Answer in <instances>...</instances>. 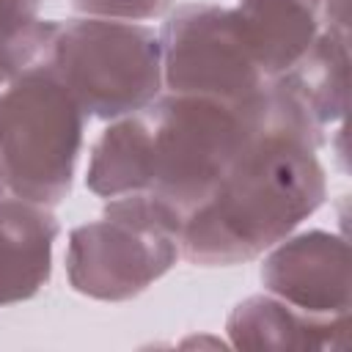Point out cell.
Here are the masks:
<instances>
[{
	"mask_svg": "<svg viewBox=\"0 0 352 352\" xmlns=\"http://www.w3.org/2000/svg\"><path fill=\"white\" fill-rule=\"evenodd\" d=\"M319 146L267 80L256 129L214 190L184 214L182 258L195 267H236L297 231L327 198Z\"/></svg>",
	"mask_w": 352,
	"mask_h": 352,
	"instance_id": "1",
	"label": "cell"
},
{
	"mask_svg": "<svg viewBox=\"0 0 352 352\" xmlns=\"http://www.w3.org/2000/svg\"><path fill=\"white\" fill-rule=\"evenodd\" d=\"M182 228L184 212L151 190L107 198L102 217L69 231V286L99 302L143 294L182 258Z\"/></svg>",
	"mask_w": 352,
	"mask_h": 352,
	"instance_id": "2",
	"label": "cell"
},
{
	"mask_svg": "<svg viewBox=\"0 0 352 352\" xmlns=\"http://www.w3.org/2000/svg\"><path fill=\"white\" fill-rule=\"evenodd\" d=\"M85 118L44 63L0 85V170L8 195L58 206L72 192Z\"/></svg>",
	"mask_w": 352,
	"mask_h": 352,
	"instance_id": "3",
	"label": "cell"
},
{
	"mask_svg": "<svg viewBox=\"0 0 352 352\" xmlns=\"http://www.w3.org/2000/svg\"><path fill=\"white\" fill-rule=\"evenodd\" d=\"M44 66L88 118L113 121L138 113L165 91L160 33L143 22L96 16L55 22Z\"/></svg>",
	"mask_w": 352,
	"mask_h": 352,
	"instance_id": "4",
	"label": "cell"
},
{
	"mask_svg": "<svg viewBox=\"0 0 352 352\" xmlns=\"http://www.w3.org/2000/svg\"><path fill=\"white\" fill-rule=\"evenodd\" d=\"M261 94L248 102H223L168 91L143 107L151 135V192L184 214L201 204L256 129Z\"/></svg>",
	"mask_w": 352,
	"mask_h": 352,
	"instance_id": "5",
	"label": "cell"
},
{
	"mask_svg": "<svg viewBox=\"0 0 352 352\" xmlns=\"http://www.w3.org/2000/svg\"><path fill=\"white\" fill-rule=\"evenodd\" d=\"M160 33L162 85L170 94L248 102L267 85L239 14L217 3H184L165 14Z\"/></svg>",
	"mask_w": 352,
	"mask_h": 352,
	"instance_id": "6",
	"label": "cell"
},
{
	"mask_svg": "<svg viewBox=\"0 0 352 352\" xmlns=\"http://www.w3.org/2000/svg\"><path fill=\"white\" fill-rule=\"evenodd\" d=\"M258 278L267 294L300 311L349 314V248L333 231H292L264 253Z\"/></svg>",
	"mask_w": 352,
	"mask_h": 352,
	"instance_id": "7",
	"label": "cell"
},
{
	"mask_svg": "<svg viewBox=\"0 0 352 352\" xmlns=\"http://www.w3.org/2000/svg\"><path fill=\"white\" fill-rule=\"evenodd\" d=\"M349 33L344 25H324L308 52L283 74L270 80L275 96L319 140L346 116Z\"/></svg>",
	"mask_w": 352,
	"mask_h": 352,
	"instance_id": "8",
	"label": "cell"
},
{
	"mask_svg": "<svg viewBox=\"0 0 352 352\" xmlns=\"http://www.w3.org/2000/svg\"><path fill=\"white\" fill-rule=\"evenodd\" d=\"M226 333L236 349H344L349 314L316 316L264 292L245 297L231 308Z\"/></svg>",
	"mask_w": 352,
	"mask_h": 352,
	"instance_id": "9",
	"label": "cell"
},
{
	"mask_svg": "<svg viewBox=\"0 0 352 352\" xmlns=\"http://www.w3.org/2000/svg\"><path fill=\"white\" fill-rule=\"evenodd\" d=\"M58 231L50 206L0 195V308L25 302L47 286Z\"/></svg>",
	"mask_w": 352,
	"mask_h": 352,
	"instance_id": "10",
	"label": "cell"
},
{
	"mask_svg": "<svg viewBox=\"0 0 352 352\" xmlns=\"http://www.w3.org/2000/svg\"><path fill=\"white\" fill-rule=\"evenodd\" d=\"M327 0H236L248 44L267 80L292 69L327 25Z\"/></svg>",
	"mask_w": 352,
	"mask_h": 352,
	"instance_id": "11",
	"label": "cell"
},
{
	"mask_svg": "<svg viewBox=\"0 0 352 352\" xmlns=\"http://www.w3.org/2000/svg\"><path fill=\"white\" fill-rule=\"evenodd\" d=\"M85 187L104 201L151 190V135L143 110L107 121L91 146Z\"/></svg>",
	"mask_w": 352,
	"mask_h": 352,
	"instance_id": "12",
	"label": "cell"
},
{
	"mask_svg": "<svg viewBox=\"0 0 352 352\" xmlns=\"http://www.w3.org/2000/svg\"><path fill=\"white\" fill-rule=\"evenodd\" d=\"M41 0H0V85L47 60L55 22L38 16Z\"/></svg>",
	"mask_w": 352,
	"mask_h": 352,
	"instance_id": "13",
	"label": "cell"
},
{
	"mask_svg": "<svg viewBox=\"0 0 352 352\" xmlns=\"http://www.w3.org/2000/svg\"><path fill=\"white\" fill-rule=\"evenodd\" d=\"M80 16L121 19V22H148L165 16L173 0H69Z\"/></svg>",
	"mask_w": 352,
	"mask_h": 352,
	"instance_id": "14",
	"label": "cell"
},
{
	"mask_svg": "<svg viewBox=\"0 0 352 352\" xmlns=\"http://www.w3.org/2000/svg\"><path fill=\"white\" fill-rule=\"evenodd\" d=\"M324 11H327L330 25H344L346 28V0H327Z\"/></svg>",
	"mask_w": 352,
	"mask_h": 352,
	"instance_id": "15",
	"label": "cell"
},
{
	"mask_svg": "<svg viewBox=\"0 0 352 352\" xmlns=\"http://www.w3.org/2000/svg\"><path fill=\"white\" fill-rule=\"evenodd\" d=\"M8 190H6V179H3V170H0V195H6Z\"/></svg>",
	"mask_w": 352,
	"mask_h": 352,
	"instance_id": "16",
	"label": "cell"
}]
</instances>
